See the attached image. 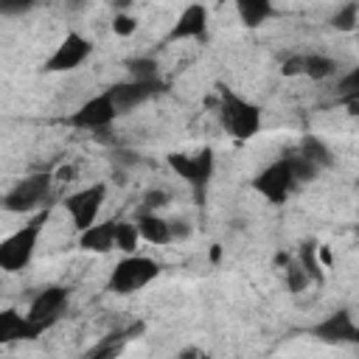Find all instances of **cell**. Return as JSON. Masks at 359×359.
I'll return each instance as SVG.
<instances>
[{"instance_id": "1", "label": "cell", "mask_w": 359, "mask_h": 359, "mask_svg": "<svg viewBox=\"0 0 359 359\" xmlns=\"http://www.w3.org/2000/svg\"><path fill=\"white\" fill-rule=\"evenodd\" d=\"M45 219H48V210H39L28 224H22L20 230H14L11 236H6L0 241V269L3 272H20L22 266L31 264Z\"/></svg>"}, {"instance_id": "2", "label": "cell", "mask_w": 359, "mask_h": 359, "mask_svg": "<svg viewBox=\"0 0 359 359\" xmlns=\"http://www.w3.org/2000/svg\"><path fill=\"white\" fill-rule=\"evenodd\" d=\"M160 275V264L149 255H126L115 264L109 275V289L118 294H132L143 286H149Z\"/></svg>"}, {"instance_id": "3", "label": "cell", "mask_w": 359, "mask_h": 359, "mask_svg": "<svg viewBox=\"0 0 359 359\" xmlns=\"http://www.w3.org/2000/svg\"><path fill=\"white\" fill-rule=\"evenodd\" d=\"M222 123L233 137L247 140L261 129V109L252 101H244L230 90H222Z\"/></svg>"}, {"instance_id": "4", "label": "cell", "mask_w": 359, "mask_h": 359, "mask_svg": "<svg viewBox=\"0 0 359 359\" xmlns=\"http://www.w3.org/2000/svg\"><path fill=\"white\" fill-rule=\"evenodd\" d=\"M50 182H53L50 174H34V177L20 180V182L6 194L3 208L11 210V213H31L34 208H39V205L50 196Z\"/></svg>"}, {"instance_id": "5", "label": "cell", "mask_w": 359, "mask_h": 359, "mask_svg": "<svg viewBox=\"0 0 359 359\" xmlns=\"http://www.w3.org/2000/svg\"><path fill=\"white\" fill-rule=\"evenodd\" d=\"M104 199H107V185L104 182H95L90 188H81V191H76L73 196L65 199V208H67L73 224L81 233L95 224V219H98V213L104 208Z\"/></svg>"}, {"instance_id": "6", "label": "cell", "mask_w": 359, "mask_h": 359, "mask_svg": "<svg viewBox=\"0 0 359 359\" xmlns=\"http://www.w3.org/2000/svg\"><path fill=\"white\" fill-rule=\"evenodd\" d=\"M115 118H118L115 104L109 101L107 93H101V95L84 101V104L70 115V126H76V129H90V132H101V129H107Z\"/></svg>"}, {"instance_id": "7", "label": "cell", "mask_w": 359, "mask_h": 359, "mask_svg": "<svg viewBox=\"0 0 359 359\" xmlns=\"http://www.w3.org/2000/svg\"><path fill=\"white\" fill-rule=\"evenodd\" d=\"M65 306H67V289H62V286H48V289H42L36 297H34V303H31V309H28V323L36 328V331H42V328H48L50 323H56L59 320V314L65 311Z\"/></svg>"}, {"instance_id": "8", "label": "cell", "mask_w": 359, "mask_h": 359, "mask_svg": "<svg viewBox=\"0 0 359 359\" xmlns=\"http://www.w3.org/2000/svg\"><path fill=\"white\" fill-rule=\"evenodd\" d=\"M255 191L264 196V199H269L272 205H280V202H286V196L292 194V188H294V182H292V174H289V168H286V160L280 157L278 163H272L269 168H264L258 177H255Z\"/></svg>"}, {"instance_id": "9", "label": "cell", "mask_w": 359, "mask_h": 359, "mask_svg": "<svg viewBox=\"0 0 359 359\" xmlns=\"http://www.w3.org/2000/svg\"><path fill=\"white\" fill-rule=\"evenodd\" d=\"M90 50H93V45L81 36V34H67L59 45H56V50L50 53V59L45 62V70H50V73H62V70H76L87 56H90Z\"/></svg>"}, {"instance_id": "10", "label": "cell", "mask_w": 359, "mask_h": 359, "mask_svg": "<svg viewBox=\"0 0 359 359\" xmlns=\"http://www.w3.org/2000/svg\"><path fill=\"white\" fill-rule=\"evenodd\" d=\"M168 165L191 185L202 188L213 174V151L202 149L196 154H168Z\"/></svg>"}, {"instance_id": "11", "label": "cell", "mask_w": 359, "mask_h": 359, "mask_svg": "<svg viewBox=\"0 0 359 359\" xmlns=\"http://www.w3.org/2000/svg\"><path fill=\"white\" fill-rule=\"evenodd\" d=\"M154 93H160V79H154V81L129 79V81H121V84H115V87L107 90V95H109V101L115 104L118 115H121V112H129V109L137 107V104H143V101L151 98Z\"/></svg>"}, {"instance_id": "12", "label": "cell", "mask_w": 359, "mask_h": 359, "mask_svg": "<svg viewBox=\"0 0 359 359\" xmlns=\"http://www.w3.org/2000/svg\"><path fill=\"white\" fill-rule=\"evenodd\" d=\"M311 334L323 342H356L359 339V331H356V323H353L351 311H334L331 317L317 323L311 328Z\"/></svg>"}, {"instance_id": "13", "label": "cell", "mask_w": 359, "mask_h": 359, "mask_svg": "<svg viewBox=\"0 0 359 359\" xmlns=\"http://www.w3.org/2000/svg\"><path fill=\"white\" fill-rule=\"evenodd\" d=\"M205 31H208V8L199 6V3H194V6H188L177 17L168 39L171 42H177V39H199V36H205Z\"/></svg>"}, {"instance_id": "14", "label": "cell", "mask_w": 359, "mask_h": 359, "mask_svg": "<svg viewBox=\"0 0 359 359\" xmlns=\"http://www.w3.org/2000/svg\"><path fill=\"white\" fill-rule=\"evenodd\" d=\"M39 331L28 323V317H22L17 309H6L0 311V345L14 342V339H31Z\"/></svg>"}, {"instance_id": "15", "label": "cell", "mask_w": 359, "mask_h": 359, "mask_svg": "<svg viewBox=\"0 0 359 359\" xmlns=\"http://www.w3.org/2000/svg\"><path fill=\"white\" fill-rule=\"evenodd\" d=\"M79 247L90 252H109L115 247V222H95L93 227H87L79 238Z\"/></svg>"}, {"instance_id": "16", "label": "cell", "mask_w": 359, "mask_h": 359, "mask_svg": "<svg viewBox=\"0 0 359 359\" xmlns=\"http://www.w3.org/2000/svg\"><path fill=\"white\" fill-rule=\"evenodd\" d=\"M135 227L140 233V238H146L149 244H168L171 241V230H168V222L160 219L157 213H149L143 210L137 219H135Z\"/></svg>"}, {"instance_id": "17", "label": "cell", "mask_w": 359, "mask_h": 359, "mask_svg": "<svg viewBox=\"0 0 359 359\" xmlns=\"http://www.w3.org/2000/svg\"><path fill=\"white\" fill-rule=\"evenodd\" d=\"M300 157H306L309 163H314L317 168H328L331 163H334V157H331V149L320 140V137H314V135H309V137H303V143H300V151H297Z\"/></svg>"}, {"instance_id": "18", "label": "cell", "mask_w": 359, "mask_h": 359, "mask_svg": "<svg viewBox=\"0 0 359 359\" xmlns=\"http://www.w3.org/2000/svg\"><path fill=\"white\" fill-rule=\"evenodd\" d=\"M236 8L244 25H261L266 17H272V6L264 0H238Z\"/></svg>"}, {"instance_id": "19", "label": "cell", "mask_w": 359, "mask_h": 359, "mask_svg": "<svg viewBox=\"0 0 359 359\" xmlns=\"http://www.w3.org/2000/svg\"><path fill=\"white\" fill-rule=\"evenodd\" d=\"M303 73L314 81L320 79H328L337 73V62L331 56H323V53H314V56H303Z\"/></svg>"}, {"instance_id": "20", "label": "cell", "mask_w": 359, "mask_h": 359, "mask_svg": "<svg viewBox=\"0 0 359 359\" xmlns=\"http://www.w3.org/2000/svg\"><path fill=\"white\" fill-rule=\"evenodd\" d=\"M283 160H286V168H289L294 185H297V182H311V180L320 174V168H317L314 163H309L306 157H300V154H286Z\"/></svg>"}, {"instance_id": "21", "label": "cell", "mask_w": 359, "mask_h": 359, "mask_svg": "<svg viewBox=\"0 0 359 359\" xmlns=\"http://www.w3.org/2000/svg\"><path fill=\"white\" fill-rule=\"evenodd\" d=\"M140 241V233L135 227V222H115V247L123 250L126 255H135Z\"/></svg>"}, {"instance_id": "22", "label": "cell", "mask_w": 359, "mask_h": 359, "mask_svg": "<svg viewBox=\"0 0 359 359\" xmlns=\"http://www.w3.org/2000/svg\"><path fill=\"white\" fill-rule=\"evenodd\" d=\"M297 264L303 266V272L309 275V280H323V269H320V261H317V244L314 241H303L300 244Z\"/></svg>"}, {"instance_id": "23", "label": "cell", "mask_w": 359, "mask_h": 359, "mask_svg": "<svg viewBox=\"0 0 359 359\" xmlns=\"http://www.w3.org/2000/svg\"><path fill=\"white\" fill-rule=\"evenodd\" d=\"M129 73H132V79L154 81V79H157V62H154V59H149V56L132 59V62H129Z\"/></svg>"}, {"instance_id": "24", "label": "cell", "mask_w": 359, "mask_h": 359, "mask_svg": "<svg viewBox=\"0 0 359 359\" xmlns=\"http://www.w3.org/2000/svg\"><path fill=\"white\" fill-rule=\"evenodd\" d=\"M309 283H311V280H309V275L303 272V266H300L297 261H289V264H286V286H289V292L297 294V292H303Z\"/></svg>"}, {"instance_id": "25", "label": "cell", "mask_w": 359, "mask_h": 359, "mask_svg": "<svg viewBox=\"0 0 359 359\" xmlns=\"http://www.w3.org/2000/svg\"><path fill=\"white\" fill-rule=\"evenodd\" d=\"M356 20H359V6L356 3H348V6H342L337 14H334V28H339V31H353L356 28Z\"/></svg>"}, {"instance_id": "26", "label": "cell", "mask_w": 359, "mask_h": 359, "mask_svg": "<svg viewBox=\"0 0 359 359\" xmlns=\"http://www.w3.org/2000/svg\"><path fill=\"white\" fill-rule=\"evenodd\" d=\"M121 342H123V337H121V334H115L112 339H107V342H101L98 348H93L84 359H115V356L121 353Z\"/></svg>"}, {"instance_id": "27", "label": "cell", "mask_w": 359, "mask_h": 359, "mask_svg": "<svg viewBox=\"0 0 359 359\" xmlns=\"http://www.w3.org/2000/svg\"><path fill=\"white\" fill-rule=\"evenodd\" d=\"M135 28H137V20L129 17V14H118V17L112 20V31H115L118 36H129V34H135Z\"/></svg>"}, {"instance_id": "28", "label": "cell", "mask_w": 359, "mask_h": 359, "mask_svg": "<svg viewBox=\"0 0 359 359\" xmlns=\"http://www.w3.org/2000/svg\"><path fill=\"white\" fill-rule=\"evenodd\" d=\"M168 202V194L165 191H149L146 194V208H149V213H151V208H163Z\"/></svg>"}, {"instance_id": "29", "label": "cell", "mask_w": 359, "mask_h": 359, "mask_svg": "<svg viewBox=\"0 0 359 359\" xmlns=\"http://www.w3.org/2000/svg\"><path fill=\"white\" fill-rule=\"evenodd\" d=\"M168 230H171V238H185L191 233L188 222H168Z\"/></svg>"}, {"instance_id": "30", "label": "cell", "mask_w": 359, "mask_h": 359, "mask_svg": "<svg viewBox=\"0 0 359 359\" xmlns=\"http://www.w3.org/2000/svg\"><path fill=\"white\" fill-rule=\"evenodd\" d=\"M283 73H286V76H292V73H303V56H292V59H286Z\"/></svg>"}, {"instance_id": "31", "label": "cell", "mask_w": 359, "mask_h": 359, "mask_svg": "<svg viewBox=\"0 0 359 359\" xmlns=\"http://www.w3.org/2000/svg\"><path fill=\"white\" fill-rule=\"evenodd\" d=\"M196 356H199V351H196V348H185V351H182L177 359H196Z\"/></svg>"}, {"instance_id": "32", "label": "cell", "mask_w": 359, "mask_h": 359, "mask_svg": "<svg viewBox=\"0 0 359 359\" xmlns=\"http://www.w3.org/2000/svg\"><path fill=\"white\" fill-rule=\"evenodd\" d=\"M73 174H76V171H73V168L67 165V168H59V174H56V177H62V180H70Z\"/></svg>"}, {"instance_id": "33", "label": "cell", "mask_w": 359, "mask_h": 359, "mask_svg": "<svg viewBox=\"0 0 359 359\" xmlns=\"http://www.w3.org/2000/svg\"><path fill=\"white\" fill-rule=\"evenodd\" d=\"M219 258H222V247H219V244H213V250H210V261L216 264Z\"/></svg>"}, {"instance_id": "34", "label": "cell", "mask_w": 359, "mask_h": 359, "mask_svg": "<svg viewBox=\"0 0 359 359\" xmlns=\"http://www.w3.org/2000/svg\"><path fill=\"white\" fill-rule=\"evenodd\" d=\"M196 359H210V356H208V353H199V356H196Z\"/></svg>"}]
</instances>
